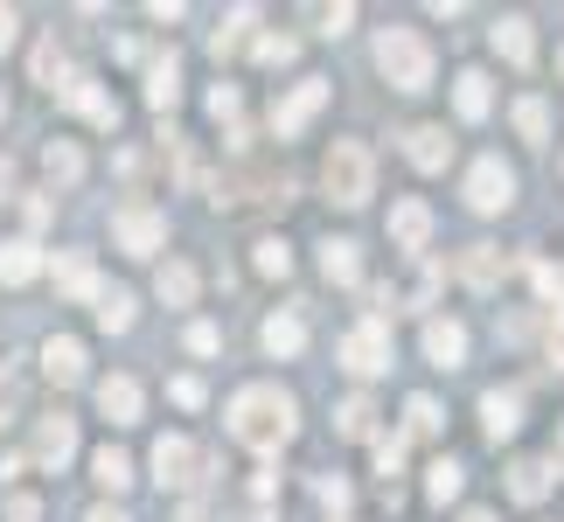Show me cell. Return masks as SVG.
<instances>
[{
  "label": "cell",
  "instance_id": "cell-1",
  "mask_svg": "<svg viewBox=\"0 0 564 522\" xmlns=\"http://www.w3.org/2000/svg\"><path fill=\"white\" fill-rule=\"evenodd\" d=\"M230 439L251 446V453H279V446L293 439V398H286V390H272V383L237 390V398H230Z\"/></svg>",
  "mask_w": 564,
  "mask_h": 522
},
{
  "label": "cell",
  "instance_id": "cell-2",
  "mask_svg": "<svg viewBox=\"0 0 564 522\" xmlns=\"http://www.w3.org/2000/svg\"><path fill=\"white\" fill-rule=\"evenodd\" d=\"M321 188H328V203L362 209V203L377 195V161H370V146H362V140H335V154L321 161Z\"/></svg>",
  "mask_w": 564,
  "mask_h": 522
},
{
  "label": "cell",
  "instance_id": "cell-3",
  "mask_svg": "<svg viewBox=\"0 0 564 522\" xmlns=\"http://www.w3.org/2000/svg\"><path fill=\"white\" fill-rule=\"evenodd\" d=\"M377 70L398 84V91H425L432 84V42L419 29H383L377 35Z\"/></svg>",
  "mask_w": 564,
  "mask_h": 522
},
{
  "label": "cell",
  "instance_id": "cell-4",
  "mask_svg": "<svg viewBox=\"0 0 564 522\" xmlns=\"http://www.w3.org/2000/svg\"><path fill=\"white\" fill-rule=\"evenodd\" d=\"M112 237H119V251L147 258V251L167 244V216H161L154 203H119V209H112Z\"/></svg>",
  "mask_w": 564,
  "mask_h": 522
},
{
  "label": "cell",
  "instance_id": "cell-5",
  "mask_svg": "<svg viewBox=\"0 0 564 522\" xmlns=\"http://www.w3.org/2000/svg\"><path fill=\"white\" fill-rule=\"evenodd\" d=\"M341 369H349V377H383L390 369V328L383 320H362V328L341 335Z\"/></svg>",
  "mask_w": 564,
  "mask_h": 522
},
{
  "label": "cell",
  "instance_id": "cell-6",
  "mask_svg": "<svg viewBox=\"0 0 564 522\" xmlns=\"http://www.w3.org/2000/svg\"><path fill=\"white\" fill-rule=\"evenodd\" d=\"M321 105H328V84H321V77H300L286 98H272V133H279V140H293L300 126L321 112Z\"/></svg>",
  "mask_w": 564,
  "mask_h": 522
},
{
  "label": "cell",
  "instance_id": "cell-7",
  "mask_svg": "<svg viewBox=\"0 0 564 522\" xmlns=\"http://www.w3.org/2000/svg\"><path fill=\"white\" fill-rule=\"evenodd\" d=\"M56 98H63V112H84L91 126H105V133L119 126V105L105 98V91H98V77H84V70L63 77V84H56Z\"/></svg>",
  "mask_w": 564,
  "mask_h": 522
},
{
  "label": "cell",
  "instance_id": "cell-8",
  "mask_svg": "<svg viewBox=\"0 0 564 522\" xmlns=\"http://www.w3.org/2000/svg\"><path fill=\"white\" fill-rule=\"evenodd\" d=\"M467 203L481 209V216L509 209V203H516V174H509L502 161H474V167H467Z\"/></svg>",
  "mask_w": 564,
  "mask_h": 522
},
{
  "label": "cell",
  "instance_id": "cell-9",
  "mask_svg": "<svg viewBox=\"0 0 564 522\" xmlns=\"http://www.w3.org/2000/svg\"><path fill=\"white\" fill-rule=\"evenodd\" d=\"M70 453H77V418H63V411H50V418L35 425V467L63 474V467H70Z\"/></svg>",
  "mask_w": 564,
  "mask_h": 522
},
{
  "label": "cell",
  "instance_id": "cell-10",
  "mask_svg": "<svg viewBox=\"0 0 564 522\" xmlns=\"http://www.w3.org/2000/svg\"><path fill=\"white\" fill-rule=\"evenodd\" d=\"M195 467H203V453H195L188 439H175V432H167V439H154V481H161V488H188Z\"/></svg>",
  "mask_w": 564,
  "mask_h": 522
},
{
  "label": "cell",
  "instance_id": "cell-11",
  "mask_svg": "<svg viewBox=\"0 0 564 522\" xmlns=\"http://www.w3.org/2000/svg\"><path fill=\"white\" fill-rule=\"evenodd\" d=\"M404 154H411V167L440 174V167L453 161V140H446V126H411V133H404Z\"/></svg>",
  "mask_w": 564,
  "mask_h": 522
},
{
  "label": "cell",
  "instance_id": "cell-12",
  "mask_svg": "<svg viewBox=\"0 0 564 522\" xmlns=\"http://www.w3.org/2000/svg\"><path fill=\"white\" fill-rule=\"evenodd\" d=\"M488 42H495V50H502V56L516 63V70H530V63H536V35H530V21H523V14H502Z\"/></svg>",
  "mask_w": 564,
  "mask_h": 522
},
{
  "label": "cell",
  "instance_id": "cell-13",
  "mask_svg": "<svg viewBox=\"0 0 564 522\" xmlns=\"http://www.w3.org/2000/svg\"><path fill=\"white\" fill-rule=\"evenodd\" d=\"M425 356L440 369H460L467 362V328L460 320H425Z\"/></svg>",
  "mask_w": 564,
  "mask_h": 522
},
{
  "label": "cell",
  "instance_id": "cell-14",
  "mask_svg": "<svg viewBox=\"0 0 564 522\" xmlns=\"http://www.w3.org/2000/svg\"><path fill=\"white\" fill-rule=\"evenodd\" d=\"M481 425H488V439H509V432L523 425V390H488V398H481Z\"/></svg>",
  "mask_w": 564,
  "mask_h": 522
},
{
  "label": "cell",
  "instance_id": "cell-15",
  "mask_svg": "<svg viewBox=\"0 0 564 522\" xmlns=\"http://www.w3.org/2000/svg\"><path fill=\"white\" fill-rule=\"evenodd\" d=\"M98 411H105L112 425H133V418H140V383H133V377H105V383H98Z\"/></svg>",
  "mask_w": 564,
  "mask_h": 522
},
{
  "label": "cell",
  "instance_id": "cell-16",
  "mask_svg": "<svg viewBox=\"0 0 564 522\" xmlns=\"http://www.w3.org/2000/svg\"><path fill=\"white\" fill-rule=\"evenodd\" d=\"M42 369H50V383H84V341H70V335L42 341Z\"/></svg>",
  "mask_w": 564,
  "mask_h": 522
},
{
  "label": "cell",
  "instance_id": "cell-17",
  "mask_svg": "<svg viewBox=\"0 0 564 522\" xmlns=\"http://www.w3.org/2000/svg\"><path fill=\"white\" fill-rule=\"evenodd\" d=\"M147 105H154V112H175V105H182V63L175 56L147 63Z\"/></svg>",
  "mask_w": 564,
  "mask_h": 522
},
{
  "label": "cell",
  "instance_id": "cell-18",
  "mask_svg": "<svg viewBox=\"0 0 564 522\" xmlns=\"http://www.w3.org/2000/svg\"><path fill=\"white\" fill-rule=\"evenodd\" d=\"M390 237H398V251H425L432 209H425V203H398V209H390Z\"/></svg>",
  "mask_w": 564,
  "mask_h": 522
},
{
  "label": "cell",
  "instance_id": "cell-19",
  "mask_svg": "<svg viewBox=\"0 0 564 522\" xmlns=\"http://www.w3.org/2000/svg\"><path fill=\"white\" fill-rule=\"evenodd\" d=\"M35 272H42V244H29V237L0 244V286H29Z\"/></svg>",
  "mask_w": 564,
  "mask_h": 522
},
{
  "label": "cell",
  "instance_id": "cell-20",
  "mask_svg": "<svg viewBox=\"0 0 564 522\" xmlns=\"http://www.w3.org/2000/svg\"><path fill=\"white\" fill-rule=\"evenodd\" d=\"M460 279H467L474 293L502 286V251H495V244H467V251H460Z\"/></svg>",
  "mask_w": 564,
  "mask_h": 522
},
{
  "label": "cell",
  "instance_id": "cell-21",
  "mask_svg": "<svg viewBox=\"0 0 564 522\" xmlns=\"http://www.w3.org/2000/svg\"><path fill=\"white\" fill-rule=\"evenodd\" d=\"M56 286L70 293V300H98V272H91V258H84V251H56Z\"/></svg>",
  "mask_w": 564,
  "mask_h": 522
},
{
  "label": "cell",
  "instance_id": "cell-22",
  "mask_svg": "<svg viewBox=\"0 0 564 522\" xmlns=\"http://www.w3.org/2000/svg\"><path fill=\"white\" fill-rule=\"evenodd\" d=\"M321 272H328L335 286H362V258H356L349 237H328V244H321Z\"/></svg>",
  "mask_w": 564,
  "mask_h": 522
},
{
  "label": "cell",
  "instance_id": "cell-23",
  "mask_svg": "<svg viewBox=\"0 0 564 522\" xmlns=\"http://www.w3.org/2000/svg\"><path fill=\"white\" fill-rule=\"evenodd\" d=\"M335 432L341 439H377V404L370 398H341L335 404Z\"/></svg>",
  "mask_w": 564,
  "mask_h": 522
},
{
  "label": "cell",
  "instance_id": "cell-24",
  "mask_svg": "<svg viewBox=\"0 0 564 522\" xmlns=\"http://www.w3.org/2000/svg\"><path fill=\"white\" fill-rule=\"evenodd\" d=\"M265 348H272L279 362L300 356V348H307V320H300V314H272V320H265Z\"/></svg>",
  "mask_w": 564,
  "mask_h": 522
},
{
  "label": "cell",
  "instance_id": "cell-25",
  "mask_svg": "<svg viewBox=\"0 0 564 522\" xmlns=\"http://www.w3.org/2000/svg\"><path fill=\"white\" fill-rule=\"evenodd\" d=\"M509 494H516V502H544V494H551V467L544 460H516L509 467Z\"/></svg>",
  "mask_w": 564,
  "mask_h": 522
},
{
  "label": "cell",
  "instance_id": "cell-26",
  "mask_svg": "<svg viewBox=\"0 0 564 522\" xmlns=\"http://www.w3.org/2000/svg\"><path fill=\"white\" fill-rule=\"evenodd\" d=\"M453 105H460V119H488V105H495L488 77H481V70H460V84H453Z\"/></svg>",
  "mask_w": 564,
  "mask_h": 522
},
{
  "label": "cell",
  "instance_id": "cell-27",
  "mask_svg": "<svg viewBox=\"0 0 564 522\" xmlns=\"http://www.w3.org/2000/svg\"><path fill=\"white\" fill-rule=\"evenodd\" d=\"M154 293L167 300V307H188V300H195V265H182V258H175V265H161Z\"/></svg>",
  "mask_w": 564,
  "mask_h": 522
},
{
  "label": "cell",
  "instance_id": "cell-28",
  "mask_svg": "<svg viewBox=\"0 0 564 522\" xmlns=\"http://www.w3.org/2000/svg\"><path fill=\"white\" fill-rule=\"evenodd\" d=\"M91 474H98V481L112 488V494H119V488H133V460H126L119 446H98V453H91Z\"/></svg>",
  "mask_w": 564,
  "mask_h": 522
},
{
  "label": "cell",
  "instance_id": "cell-29",
  "mask_svg": "<svg viewBox=\"0 0 564 522\" xmlns=\"http://www.w3.org/2000/svg\"><path fill=\"white\" fill-rule=\"evenodd\" d=\"M460 481H467V467H460V460H432V467H425V494H432L440 509L453 502V494H460Z\"/></svg>",
  "mask_w": 564,
  "mask_h": 522
},
{
  "label": "cell",
  "instance_id": "cell-30",
  "mask_svg": "<svg viewBox=\"0 0 564 522\" xmlns=\"http://www.w3.org/2000/svg\"><path fill=\"white\" fill-rule=\"evenodd\" d=\"M98 328L105 335H126V328H133V293H98Z\"/></svg>",
  "mask_w": 564,
  "mask_h": 522
},
{
  "label": "cell",
  "instance_id": "cell-31",
  "mask_svg": "<svg viewBox=\"0 0 564 522\" xmlns=\"http://www.w3.org/2000/svg\"><path fill=\"white\" fill-rule=\"evenodd\" d=\"M42 167H50V182H77V174H84V154H77L70 140H50V146H42Z\"/></svg>",
  "mask_w": 564,
  "mask_h": 522
},
{
  "label": "cell",
  "instance_id": "cell-32",
  "mask_svg": "<svg viewBox=\"0 0 564 522\" xmlns=\"http://www.w3.org/2000/svg\"><path fill=\"white\" fill-rule=\"evenodd\" d=\"M523 272H530V286H536V293H544V307L557 314V328H564V279H557V272L544 265V258H530V265H523Z\"/></svg>",
  "mask_w": 564,
  "mask_h": 522
},
{
  "label": "cell",
  "instance_id": "cell-33",
  "mask_svg": "<svg viewBox=\"0 0 564 522\" xmlns=\"http://www.w3.org/2000/svg\"><path fill=\"white\" fill-rule=\"evenodd\" d=\"M251 21H258V8H237V14L224 21V29H216V35H209V50H216V56H230V50H245V35H251Z\"/></svg>",
  "mask_w": 564,
  "mask_h": 522
},
{
  "label": "cell",
  "instance_id": "cell-34",
  "mask_svg": "<svg viewBox=\"0 0 564 522\" xmlns=\"http://www.w3.org/2000/svg\"><path fill=\"white\" fill-rule=\"evenodd\" d=\"M516 133H523V140H544L551 133V105L544 98H523V105H516Z\"/></svg>",
  "mask_w": 564,
  "mask_h": 522
},
{
  "label": "cell",
  "instance_id": "cell-35",
  "mask_svg": "<svg viewBox=\"0 0 564 522\" xmlns=\"http://www.w3.org/2000/svg\"><path fill=\"white\" fill-rule=\"evenodd\" d=\"M63 77H70V70H63V50H56V35H50V42H35V84H50V91H56Z\"/></svg>",
  "mask_w": 564,
  "mask_h": 522
},
{
  "label": "cell",
  "instance_id": "cell-36",
  "mask_svg": "<svg viewBox=\"0 0 564 522\" xmlns=\"http://www.w3.org/2000/svg\"><path fill=\"white\" fill-rule=\"evenodd\" d=\"M404 418H411V432H419V439H432V432L446 425V418H440V404H432V398H411V404H404Z\"/></svg>",
  "mask_w": 564,
  "mask_h": 522
},
{
  "label": "cell",
  "instance_id": "cell-37",
  "mask_svg": "<svg viewBox=\"0 0 564 522\" xmlns=\"http://www.w3.org/2000/svg\"><path fill=\"white\" fill-rule=\"evenodd\" d=\"M258 272H272V279H286L293 272V251L279 244V237H265V244H258Z\"/></svg>",
  "mask_w": 564,
  "mask_h": 522
},
{
  "label": "cell",
  "instance_id": "cell-38",
  "mask_svg": "<svg viewBox=\"0 0 564 522\" xmlns=\"http://www.w3.org/2000/svg\"><path fill=\"white\" fill-rule=\"evenodd\" d=\"M293 56H300L293 35H258V63H293Z\"/></svg>",
  "mask_w": 564,
  "mask_h": 522
},
{
  "label": "cell",
  "instance_id": "cell-39",
  "mask_svg": "<svg viewBox=\"0 0 564 522\" xmlns=\"http://www.w3.org/2000/svg\"><path fill=\"white\" fill-rule=\"evenodd\" d=\"M377 474H383V481L404 474V439H377Z\"/></svg>",
  "mask_w": 564,
  "mask_h": 522
},
{
  "label": "cell",
  "instance_id": "cell-40",
  "mask_svg": "<svg viewBox=\"0 0 564 522\" xmlns=\"http://www.w3.org/2000/svg\"><path fill=\"white\" fill-rule=\"evenodd\" d=\"M209 119L216 126H237V91H230V84H216V91H209Z\"/></svg>",
  "mask_w": 564,
  "mask_h": 522
},
{
  "label": "cell",
  "instance_id": "cell-41",
  "mask_svg": "<svg viewBox=\"0 0 564 522\" xmlns=\"http://www.w3.org/2000/svg\"><path fill=\"white\" fill-rule=\"evenodd\" d=\"M167 398H175L182 411H195V404H203V377H175V383H167Z\"/></svg>",
  "mask_w": 564,
  "mask_h": 522
},
{
  "label": "cell",
  "instance_id": "cell-42",
  "mask_svg": "<svg viewBox=\"0 0 564 522\" xmlns=\"http://www.w3.org/2000/svg\"><path fill=\"white\" fill-rule=\"evenodd\" d=\"M216 341H224V335H216L209 320H195V328H188V348H195V356H216Z\"/></svg>",
  "mask_w": 564,
  "mask_h": 522
},
{
  "label": "cell",
  "instance_id": "cell-43",
  "mask_svg": "<svg viewBox=\"0 0 564 522\" xmlns=\"http://www.w3.org/2000/svg\"><path fill=\"white\" fill-rule=\"evenodd\" d=\"M21 216H29V224L42 230V224H50V216H56V203H50V195H29V203H21Z\"/></svg>",
  "mask_w": 564,
  "mask_h": 522
},
{
  "label": "cell",
  "instance_id": "cell-44",
  "mask_svg": "<svg viewBox=\"0 0 564 522\" xmlns=\"http://www.w3.org/2000/svg\"><path fill=\"white\" fill-rule=\"evenodd\" d=\"M321 502L341 515V509H349V481H335V474H328V481H321Z\"/></svg>",
  "mask_w": 564,
  "mask_h": 522
},
{
  "label": "cell",
  "instance_id": "cell-45",
  "mask_svg": "<svg viewBox=\"0 0 564 522\" xmlns=\"http://www.w3.org/2000/svg\"><path fill=\"white\" fill-rule=\"evenodd\" d=\"M321 21H328V29H321V35H341V29H349V21H356V8H328Z\"/></svg>",
  "mask_w": 564,
  "mask_h": 522
},
{
  "label": "cell",
  "instance_id": "cell-46",
  "mask_svg": "<svg viewBox=\"0 0 564 522\" xmlns=\"http://www.w3.org/2000/svg\"><path fill=\"white\" fill-rule=\"evenodd\" d=\"M35 515H42V509L29 502V494H14V502H8V522H35Z\"/></svg>",
  "mask_w": 564,
  "mask_h": 522
},
{
  "label": "cell",
  "instance_id": "cell-47",
  "mask_svg": "<svg viewBox=\"0 0 564 522\" xmlns=\"http://www.w3.org/2000/svg\"><path fill=\"white\" fill-rule=\"evenodd\" d=\"M14 29H21V21H14V8H0V50H14Z\"/></svg>",
  "mask_w": 564,
  "mask_h": 522
},
{
  "label": "cell",
  "instance_id": "cell-48",
  "mask_svg": "<svg viewBox=\"0 0 564 522\" xmlns=\"http://www.w3.org/2000/svg\"><path fill=\"white\" fill-rule=\"evenodd\" d=\"M8 195H14V161L0 154V203H8Z\"/></svg>",
  "mask_w": 564,
  "mask_h": 522
},
{
  "label": "cell",
  "instance_id": "cell-49",
  "mask_svg": "<svg viewBox=\"0 0 564 522\" xmlns=\"http://www.w3.org/2000/svg\"><path fill=\"white\" fill-rule=\"evenodd\" d=\"M84 522H126L119 509H91V515H84Z\"/></svg>",
  "mask_w": 564,
  "mask_h": 522
},
{
  "label": "cell",
  "instance_id": "cell-50",
  "mask_svg": "<svg viewBox=\"0 0 564 522\" xmlns=\"http://www.w3.org/2000/svg\"><path fill=\"white\" fill-rule=\"evenodd\" d=\"M182 522H209V509H195V502H188V509H182Z\"/></svg>",
  "mask_w": 564,
  "mask_h": 522
},
{
  "label": "cell",
  "instance_id": "cell-51",
  "mask_svg": "<svg viewBox=\"0 0 564 522\" xmlns=\"http://www.w3.org/2000/svg\"><path fill=\"white\" fill-rule=\"evenodd\" d=\"M460 522H495V515H488V509H467V515H460Z\"/></svg>",
  "mask_w": 564,
  "mask_h": 522
},
{
  "label": "cell",
  "instance_id": "cell-52",
  "mask_svg": "<svg viewBox=\"0 0 564 522\" xmlns=\"http://www.w3.org/2000/svg\"><path fill=\"white\" fill-rule=\"evenodd\" d=\"M0 383H8V362H0Z\"/></svg>",
  "mask_w": 564,
  "mask_h": 522
},
{
  "label": "cell",
  "instance_id": "cell-53",
  "mask_svg": "<svg viewBox=\"0 0 564 522\" xmlns=\"http://www.w3.org/2000/svg\"><path fill=\"white\" fill-rule=\"evenodd\" d=\"M557 70H564V50H557Z\"/></svg>",
  "mask_w": 564,
  "mask_h": 522
},
{
  "label": "cell",
  "instance_id": "cell-54",
  "mask_svg": "<svg viewBox=\"0 0 564 522\" xmlns=\"http://www.w3.org/2000/svg\"><path fill=\"white\" fill-rule=\"evenodd\" d=\"M0 112H8V98H0Z\"/></svg>",
  "mask_w": 564,
  "mask_h": 522
}]
</instances>
